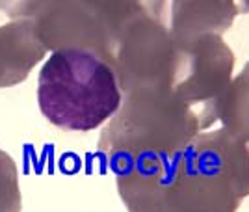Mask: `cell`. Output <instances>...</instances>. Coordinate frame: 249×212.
Returning a JSON list of instances; mask_svg holds the SVG:
<instances>
[{"instance_id": "cell-10", "label": "cell", "mask_w": 249, "mask_h": 212, "mask_svg": "<svg viewBox=\"0 0 249 212\" xmlns=\"http://www.w3.org/2000/svg\"><path fill=\"white\" fill-rule=\"evenodd\" d=\"M78 2L106 28V32L112 37V43L115 35L128 22L145 13L142 0H78Z\"/></svg>"}, {"instance_id": "cell-1", "label": "cell", "mask_w": 249, "mask_h": 212, "mask_svg": "<svg viewBox=\"0 0 249 212\" xmlns=\"http://www.w3.org/2000/svg\"><path fill=\"white\" fill-rule=\"evenodd\" d=\"M197 112L171 88H136L123 93L114 117L97 143L104 164L114 173L142 162L171 160L196 140Z\"/></svg>"}, {"instance_id": "cell-6", "label": "cell", "mask_w": 249, "mask_h": 212, "mask_svg": "<svg viewBox=\"0 0 249 212\" xmlns=\"http://www.w3.org/2000/svg\"><path fill=\"white\" fill-rule=\"evenodd\" d=\"M188 153L199 164L218 171L232 184L240 199L249 197V143L225 128L203 130L190 143Z\"/></svg>"}, {"instance_id": "cell-12", "label": "cell", "mask_w": 249, "mask_h": 212, "mask_svg": "<svg viewBox=\"0 0 249 212\" xmlns=\"http://www.w3.org/2000/svg\"><path fill=\"white\" fill-rule=\"evenodd\" d=\"M43 0H0V11L11 19L32 17Z\"/></svg>"}, {"instance_id": "cell-13", "label": "cell", "mask_w": 249, "mask_h": 212, "mask_svg": "<svg viewBox=\"0 0 249 212\" xmlns=\"http://www.w3.org/2000/svg\"><path fill=\"white\" fill-rule=\"evenodd\" d=\"M143 2V8L145 13H149L151 17H156L160 21H164L167 24L169 21V6H171V0H142ZM169 26V24H167Z\"/></svg>"}, {"instance_id": "cell-2", "label": "cell", "mask_w": 249, "mask_h": 212, "mask_svg": "<svg viewBox=\"0 0 249 212\" xmlns=\"http://www.w3.org/2000/svg\"><path fill=\"white\" fill-rule=\"evenodd\" d=\"M121 101L123 91L114 67L93 51L52 53L39 71V110L62 130H95L114 117Z\"/></svg>"}, {"instance_id": "cell-4", "label": "cell", "mask_w": 249, "mask_h": 212, "mask_svg": "<svg viewBox=\"0 0 249 212\" xmlns=\"http://www.w3.org/2000/svg\"><path fill=\"white\" fill-rule=\"evenodd\" d=\"M184 49L186 69L175 86V93L197 112L203 132L218 121L216 106L234 78L236 58L223 37L214 34L201 35Z\"/></svg>"}, {"instance_id": "cell-8", "label": "cell", "mask_w": 249, "mask_h": 212, "mask_svg": "<svg viewBox=\"0 0 249 212\" xmlns=\"http://www.w3.org/2000/svg\"><path fill=\"white\" fill-rule=\"evenodd\" d=\"M47 49L30 17L13 19L0 26V88L24 82L30 71L45 60Z\"/></svg>"}, {"instance_id": "cell-3", "label": "cell", "mask_w": 249, "mask_h": 212, "mask_svg": "<svg viewBox=\"0 0 249 212\" xmlns=\"http://www.w3.org/2000/svg\"><path fill=\"white\" fill-rule=\"evenodd\" d=\"M110 65L123 93L136 88L175 89L186 69V49L166 22L143 13L115 35Z\"/></svg>"}, {"instance_id": "cell-5", "label": "cell", "mask_w": 249, "mask_h": 212, "mask_svg": "<svg viewBox=\"0 0 249 212\" xmlns=\"http://www.w3.org/2000/svg\"><path fill=\"white\" fill-rule=\"evenodd\" d=\"M30 19L47 51L84 49L110 62V34L78 0H43Z\"/></svg>"}, {"instance_id": "cell-7", "label": "cell", "mask_w": 249, "mask_h": 212, "mask_svg": "<svg viewBox=\"0 0 249 212\" xmlns=\"http://www.w3.org/2000/svg\"><path fill=\"white\" fill-rule=\"evenodd\" d=\"M234 0H171L169 30L182 47L201 35H223L238 17Z\"/></svg>"}, {"instance_id": "cell-11", "label": "cell", "mask_w": 249, "mask_h": 212, "mask_svg": "<svg viewBox=\"0 0 249 212\" xmlns=\"http://www.w3.org/2000/svg\"><path fill=\"white\" fill-rule=\"evenodd\" d=\"M22 197L17 166L6 151L0 149V212H21Z\"/></svg>"}, {"instance_id": "cell-14", "label": "cell", "mask_w": 249, "mask_h": 212, "mask_svg": "<svg viewBox=\"0 0 249 212\" xmlns=\"http://www.w3.org/2000/svg\"><path fill=\"white\" fill-rule=\"evenodd\" d=\"M238 13H249V0H234Z\"/></svg>"}, {"instance_id": "cell-9", "label": "cell", "mask_w": 249, "mask_h": 212, "mask_svg": "<svg viewBox=\"0 0 249 212\" xmlns=\"http://www.w3.org/2000/svg\"><path fill=\"white\" fill-rule=\"evenodd\" d=\"M216 119L227 132L249 143V62L218 101Z\"/></svg>"}]
</instances>
